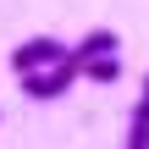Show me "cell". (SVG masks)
Listing matches in <instances>:
<instances>
[{
	"label": "cell",
	"instance_id": "cell-1",
	"mask_svg": "<svg viewBox=\"0 0 149 149\" xmlns=\"http://www.w3.org/2000/svg\"><path fill=\"white\" fill-rule=\"evenodd\" d=\"M83 72H77V61L66 55V61H55V66H39V72H22L17 83H22V94L28 100H61L72 83H77Z\"/></svg>",
	"mask_w": 149,
	"mask_h": 149
},
{
	"label": "cell",
	"instance_id": "cell-2",
	"mask_svg": "<svg viewBox=\"0 0 149 149\" xmlns=\"http://www.w3.org/2000/svg\"><path fill=\"white\" fill-rule=\"evenodd\" d=\"M66 55H72V44H61V39L39 33V39H28V44H17V50H11V72L22 77V72H39V66H55V61H66Z\"/></svg>",
	"mask_w": 149,
	"mask_h": 149
},
{
	"label": "cell",
	"instance_id": "cell-3",
	"mask_svg": "<svg viewBox=\"0 0 149 149\" xmlns=\"http://www.w3.org/2000/svg\"><path fill=\"white\" fill-rule=\"evenodd\" d=\"M94 55H122V33H116V28H88V33L72 44L77 72H83V61H94Z\"/></svg>",
	"mask_w": 149,
	"mask_h": 149
},
{
	"label": "cell",
	"instance_id": "cell-4",
	"mask_svg": "<svg viewBox=\"0 0 149 149\" xmlns=\"http://www.w3.org/2000/svg\"><path fill=\"white\" fill-rule=\"evenodd\" d=\"M127 149H149V72H144L138 100H133V116H127Z\"/></svg>",
	"mask_w": 149,
	"mask_h": 149
},
{
	"label": "cell",
	"instance_id": "cell-5",
	"mask_svg": "<svg viewBox=\"0 0 149 149\" xmlns=\"http://www.w3.org/2000/svg\"><path fill=\"white\" fill-rule=\"evenodd\" d=\"M83 77H88V83H116V77H122V55H94V61H83Z\"/></svg>",
	"mask_w": 149,
	"mask_h": 149
}]
</instances>
